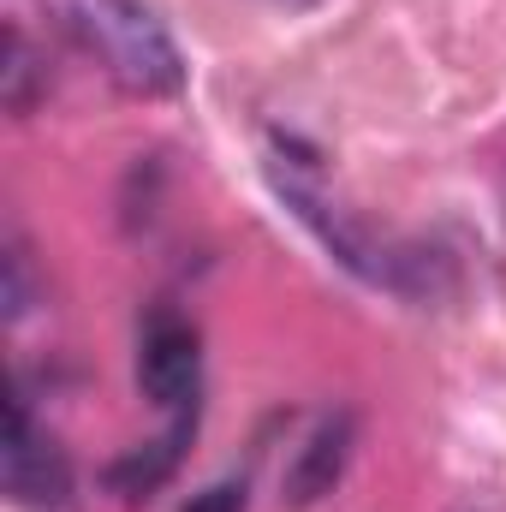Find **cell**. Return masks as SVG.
I'll return each instance as SVG.
<instances>
[{
    "label": "cell",
    "instance_id": "obj_1",
    "mask_svg": "<svg viewBox=\"0 0 506 512\" xmlns=\"http://www.w3.org/2000/svg\"><path fill=\"white\" fill-rule=\"evenodd\" d=\"M66 24L126 96H173V90H185V60H179L167 24L143 0H72Z\"/></svg>",
    "mask_w": 506,
    "mask_h": 512
},
{
    "label": "cell",
    "instance_id": "obj_2",
    "mask_svg": "<svg viewBox=\"0 0 506 512\" xmlns=\"http://www.w3.org/2000/svg\"><path fill=\"white\" fill-rule=\"evenodd\" d=\"M137 393L167 417L173 435H197V411H203V334L173 304H155L137 322Z\"/></svg>",
    "mask_w": 506,
    "mask_h": 512
},
{
    "label": "cell",
    "instance_id": "obj_3",
    "mask_svg": "<svg viewBox=\"0 0 506 512\" xmlns=\"http://www.w3.org/2000/svg\"><path fill=\"white\" fill-rule=\"evenodd\" d=\"M0 477H6V495L30 512H60L72 501V459H66V447L48 435V423H36L24 387H18L12 405H6Z\"/></svg>",
    "mask_w": 506,
    "mask_h": 512
},
{
    "label": "cell",
    "instance_id": "obj_4",
    "mask_svg": "<svg viewBox=\"0 0 506 512\" xmlns=\"http://www.w3.org/2000/svg\"><path fill=\"white\" fill-rule=\"evenodd\" d=\"M346 447H352V423H346V417H322V423L310 429V441L292 453V471H286V489H292L298 507H310L316 495L334 489V477H340V465H346Z\"/></svg>",
    "mask_w": 506,
    "mask_h": 512
},
{
    "label": "cell",
    "instance_id": "obj_5",
    "mask_svg": "<svg viewBox=\"0 0 506 512\" xmlns=\"http://www.w3.org/2000/svg\"><path fill=\"white\" fill-rule=\"evenodd\" d=\"M30 102H36V54H30V36L12 24L6 30V108L30 114Z\"/></svg>",
    "mask_w": 506,
    "mask_h": 512
},
{
    "label": "cell",
    "instance_id": "obj_6",
    "mask_svg": "<svg viewBox=\"0 0 506 512\" xmlns=\"http://www.w3.org/2000/svg\"><path fill=\"white\" fill-rule=\"evenodd\" d=\"M30 310V251L18 239H6V316L18 322Z\"/></svg>",
    "mask_w": 506,
    "mask_h": 512
},
{
    "label": "cell",
    "instance_id": "obj_7",
    "mask_svg": "<svg viewBox=\"0 0 506 512\" xmlns=\"http://www.w3.org/2000/svg\"><path fill=\"white\" fill-rule=\"evenodd\" d=\"M185 512H245V483H215V489L191 495Z\"/></svg>",
    "mask_w": 506,
    "mask_h": 512
}]
</instances>
